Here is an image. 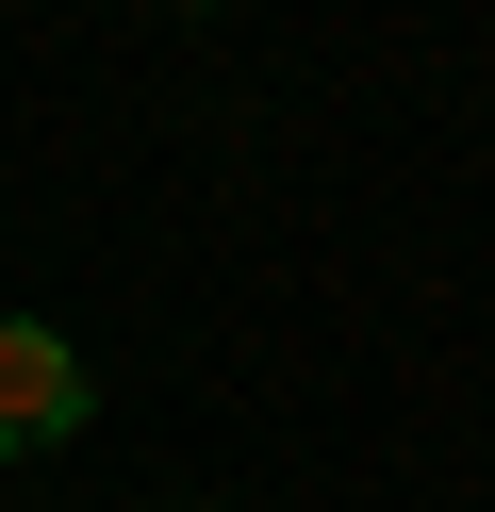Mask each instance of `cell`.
I'll use <instances>...</instances> for the list:
<instances>
[{
  "label": "cell",
  "instance_id": "obj_1",
  "mask_svg": "<svg viewBox=\"0 0 495 512\" xmlns=\"http://www.w3.org/2000/svg\"><path fill=\"white\" fill-rule=\"evenodd\" d=\"M83 413H99V364L50 331V314H0V463L83 446Z\"/></svg>",
  "mask_w": 495,
  "mask_h": 512
}]
</instances>
